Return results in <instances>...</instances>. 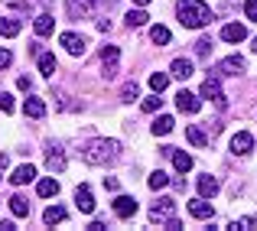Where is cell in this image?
<instances>
[{"mask_svg":"<svg viewBox=\"0 0 257 231\" xmlns=\"http://www.w3.org/2000/svg\"><path fill=\"white\" fill-rule=\"evenodd\" d=\"M13 107H17V101L4 91V94H0V111H4V114H13Z\"/></svg>","mask_w":257,"mask_h":231,"instance_id":"e575fe53","label":"cell"},{"mask_svg":"<svg viewBox=\"0 0 257 231\" xmlns=\"http://www.w3.org/2000/svg\"><path fill=\"white\" fill-rule=\"evenodd\" d=\"M7 166H10V160H7V153H0V179H4V173H7Z\"/></svg>","mask_w":257,"mask_h":231,"instance_id":"ab89813d","label":"cell"},{"mask_svg":"<svg viewBox=\"0 0 257 231\" xmlns=\"http://www.w3.org/2000/svg\"><path fill=\"white\" fill-rule=\"evenodd\" d=\"M199 195L202 199L218 195V179H215V176H199Z\"/></svg>","mask_w":257,"mask_h":231,"instance_id":"ac0fdd59","label":"cell"},{"mask_svg":"<svg viewBox=\"0 0 257 231\" xmlns=\"http://www.w3.org/2000/svg\"><path fill=\"white\" fill-rule=\"evenodd\" d=\"M176 13H179V23L186 30H202V26L212 23V10H208L205 0H179Z\"/></svg>","mask_w":257,"mask_h":231,"instance_id":"7a4b0ae2","label":"cell"},{"mask_svg":"<svg viewBox=\"0 0 257 231\" xmlns=\"http://www.w3.org/2000/svg\"><path fill=\"white\" fill-rule=\"evenodd\" d=\"M163 153H166V156H173V166H176V173H189V169H192V156H189L186 150H176V147H166Z\"/></svg>","mask_w":257,"mask_h":231,"instance_id":"30bf717a","label":"cell"},{"mask_svg":"<svg viewBox=\"0 0 257 231\" xmlns=\"http://www.w3.org/2000/svg\"><path fill=\"white\" fill-rule=\"evenodd\" d=\"M176 215V202L173 199H160L157 205L150 208V221H160V225H163V221H170Z\"/></svg>","mask_w":257,"mask_h":231,"instance_id":"5b68a950","label":"cell"},{"mask_svg":"<svg viewBox=\"0 0 257 231\" xmlns=\"http://www.w3.org/2000/svg\"><path fill=\"white\" fill-rule=\"evenodd\" d=\"M91 13V0H69V17L72 20H82Z\"/></svg>","mask_w":257,"mask_h":231,"instance_id":"ffe728a7","label":"cell"},{"mask_svg":"<svg viewBox=\"0 0 257 231\" xmlns=\"http://www.w3.org/2000/svg\"><path fill=\"white\" fill-rule=\"evenodd\" d=\"M7 4H10V7H17V10H26V7H33L36 0H7Z\"/></svg>","mask_w":257,"mask_h":231,"instance_id":"f35d334b","label":"cell"},{"mask_svg":"<svg viewBox=\"0 0 257 231\" xmlns=\"http://www.w3.org/2000/svg\"><path fill=\"white\" fill-rule=\"evenodd\" d=\"M176 107H179L182 114H195L202 107V98L192 94V91H179V94H176Z\"/></svg>","mask_w":257,"mask_h":231,"instance_id":"9c48e42d","label":"cell"},{"mask_svg":"<svg viewBox=\"0 0 257 231\" xmlns=\"http://www.w3.org/2000/svg\"><path fill=\"white\" fill-rule=\"evenodd\" d=\"M33 26H36V36H49V33L56 30V20H52L49 13H43V17H36V23H33Z\"/></svg>","mask_w":257,"mask_h":231,"instance_id":"603a6c76","label":"cell"},{"mask_svg":"<svg viewBox=\"0 0 257 231\" xmlns=\"http://www.w3.org/2000/svg\"><path fill=\"white\" fill-rule=\"evenodd\" d=\"M244 72V59L241 56H228L218 62V75H241Z\"/></svg>","mask_w":257,"mask_h":231,"instance_id":"7c38bea8","label":"cell"},{"mask_svg":"<svg viewBox=\"0 0 257 231\" xmlns=\"http://www.w3.org/2000/svg\"><path fill=\"white\" fill-rule=\"evenodd\" d=\"M59 43L65 46V52H69V56H85V49H88L85 36H78V33H62V36H59Z\"/></svg>","mask_w":257,"mask_h":231,"instance_id":"277c9868","label":"cell"},{"mask_svg":"<svg viewBox=\"0 0 257 231\" xmlns=\"http://www.w3.org/2000/svg\"><path fill=\"white\" fill-rule=\"evenodd\" d=\"M244 13L251 23H257V0H244Z\"/></svg>","mask_w":257,"mask_h":231,"instance_id":"8d00e7d4","label":"cell"},{"mask_svg":"<svg viewBox=\"0 0 257 231\" xmlns=\"http://www.w3.org/2000/svg\"><path fill=\"white\" fill-rule=\"evenodd\" d=\"M160 104H163V98H160V94H153V98H144V111H147V114H157Z\"/></svg>","mask_w":257,"mask_h":231,"instance_id":"d6a6232c","label":"cell"},{"mask_svg":"<svg viewBox=\"0 0 257 231\" xmlns=\"http://www.w3.org/2000/svg\"><path fill=\"white\" fill-rule=\"evenodd\" d=\"M36 192H39V199H52V195H59V182L52 176H46V179L36 182Z\"/></svg>","mask_w":257,"mask_h":231,"instance_id":"d6986e66","label":"cell"},{"mask_svg":"<svg viewBox=\"0 0 257 231\" xmlns=\"http://www.w3.org/2000/svg\"><path fill=\"white\" fill-rule=\"evenodd\" d=\"M186 137H189V144H192V147H205V144H208L205 131H202V127H195V124L186 127Z\"/></svg>","mask_w":257,"mask_h":231,"instance_id":"d4e9b609","label":"cell"},{"mask_svg":"<svg viewBox=\"0 0 257 231\" xmlns=\"http://www.w3.org/2000/svg\"><path fill=\"white\" fill-rule=\"evenodd\" d=\"M254 52H257V39H254Z\"/></svg>","mask_w":257,"mask_h":231,"instance_id":"7bdbcfd3","label":"cell"},{"mask_svg":"<svg viewBox=\"0 0 257 231\" xmlns=\"http://www.w3.org/2000/svg\"><path fill=\"white\" fill-rule=\"evenodd\" d=\"M150 88L157 94H163L166 88H170V75H166V72H153V75H150Z\"/></svg>","mask_w":257,"mask_h":231,"instance_id":"f546056e","label":"cell"},{"mask_svg":"<svg viewBox=\"0 0 257 231\" xmlns=\"http://www.w3.org/2000/svg\"><path fill=\"white\" fill-rule=\"evenodd\" d=\"M199 98H208L215 107H225L228 104V101H225V91H221V85H218V78H205V81H202Z\"/></svg>","mask_w":257,"mask_h":231,"instance_id":"3957f363","label":"cell"},{"mask_svg":"<svg viewBox=\"0 0 257 231\" xmlns=\"http://www.w3.org/2000/svg\"><path fill=\"white\" fill-rule=\"evenodd\" d=\"M117 150H120V144H117V140L94 137V140H88V144H85L82 160L88 163V166H107V163H114V160H117Z\"/></svg>","mask_w":257,"mask_h":231,"instance_id":"6da1fadb","label":"cell"},{"mask_svg":"<svg viewBox=\"0 0 257 231\" xmlns=\"http://www.w3.org/2000/svg\"><path fill=\"white\" fill-rule=\"evenodd\" d=\"M251 150H254V137H251L247 131H238V134L231 137V153H234V156H247Z\"/></svg>","mask_w":257,"mask_h":231,"instance_id":"ba28073f","label":"cell"},{"mask_svg":"<svg viewBox=\"0 0 257 231\" xmlns=\"http://www.w3.org/2000/svg\"><path fill=\"white\" fill-rule=\"evenodd\" d=\"M221 39H225V43H244V39H247V30L241 23H228L225 30H221Z\"/></svg>","mask_w":257,"mask_h":231,"instance_id":"2e32d148","label":"cell"},{"mask_svg":"<svg viewBox=\"0 0 257 231\" xmlns=\"http://www.w3.org/2000/svg\"><path fill=\"white\" fill-rule=\"evenodd\" d=\"M39 72L46 78H52V72H56V56L52 52H39Z\"/></svg>","mask_w":257,"mask_h":231,"instance_id":"4316f807","label":"cell"},{"mask_svg":"<svg viewBox=\"0 0 257 231\" xmlns=\"http://www.w3.org/2000/svg\"><path fill=\"white\" fill-rule=\"evenodd\" d=\"M150 23V17H147L144 10H131L127 13V26H131V30H137V26H147Z\"/></svg>","mask_w":257,"mask_h":231,"instance_id":"4dcf8cb0","label":"cell"},{"mask_svg":"<svg viewBox=\"0 0 257 231\" xmlns=\"http://www.w3.org/2000/svg\"><path fill=\"white\" fill-rule=\"evenodd\" d=\"M208 52H212V39H199V43H195V56L205 59Z\"/></svg>","mask_w":257,"mask_h":231,"instance_id":"d590c367","label":"cell"},{"mask_svg":"<svg viewBox=\"0 0 257 231\" xmlns=\"http://www.w3.org/2000/svg\"><path fill=\"white\" fill-rule=\"evenodd\" d=\"M189 215L199 218V221H205V218H212V215H215V208H212V202H208V199H195V202H189Z\"/></svg>","mask_w":257,"mask_h":231,"instance_id":"4fadbf2b","label":"cell"},{"mask_svg":"<svg viewBox=\"0 0 257 231\" xmlns=\"http://www.w3.org/2000/svg\"><path fill=\"white\" fill-rule=\"evenodd\" d=\"M23 114L26 118H33V121H39V118H46V104H43V98H26L23 101Z\"/></svg>","mask_w":257,"mask_h":231,"instance_id":"5bb4252c","label":"cell"},{"mask_svg":"<svg viewBox=\"0 0 257 231\" xmlns=\"http://www.w3.org/2000/svg\"><path fill=\"white\" fill-rule=\"evenodd\" d=\"M33 179H36V169H33L30 163L17 166V169H13V176H10V182H13V186H26V182H33Z\"/></svg>","mask_w":257,"mask_h":231,"instance_id":"9a60e30c","label":"cell"},{"mask_svg":"<svg viewBox=\"0 0 257 231\" xmlns=\"http://www.w3.org/2000/svg\"><path fill=\"white\" fill-rule=\"evenodd\" d=\"M10 212L17 215V218H26V215H30V199H26V195H13L10 199Z\"/></svg>","mask_w":257,"mask_h":231,"instance_id":"44dd1931","label":"cell"},{"mask_svg":"<svg viewBox=\"0 0 257 231\" xmlns=\"http://www.w3.org/2000/svg\"><path fill=\"white\" fill-rule=\"evenodd\" d=\"M166 228H170V231H179V228H182V221H179V218H176V215H173V218L166 221Z\"/></svg>","mask_w":257,"mask_h":231,"instance_id":"60d3db41","label":"cell"},{"mask_svg":"<svg viewBox=\"0 0 257 231\" xmlns=\"http://www.w3.org/2000/svg\"><path fill=\"white\" fill-rule=\"evenodd\" d=\"M117 56H120L117 46H104V49H101V62H104V78H114V75H117Z\"/></svg>","mask_w":257,"mask_h":231,"instance_id":"52a82bcc","label":"cell"},{"mask_svg":"<svg viewBox=\"0 0 257 231\" xmlns=\"http://www.w3.org/2000/svg\"><path fill=\"white\" fill-rule=\"evenodd\" d=\"M10 62H13V52L10 49H0V69H10Z\"/></svg>","mask_w":257,"mask_h":231,"instance_id":"74e56055","label":"cell"},{"mask_svg":"<svg viewBox=\"0 0 257 231\" xmlns=\"http://www.w3.org/2000/svg\"><path fill=\"white\" fill-rule=\"evenodd\" d=\"M192 62H189V59H176V62H173V75L176 78H182V81H186V78H192Z\"/></svg>","mask_w":257,"mask_h":231,"instance_id":"cb8c5ba5","label":"cell"},{"mask_svg":"<svg viewBox=\"0 0 257 231\" xmlns=\"http://www.w3.org/2000/svg\"><path fill=\"white\" fill-rule=\"evenodd\" d=\"M150 39H153V43H157V46H166V43H170V39H173V33L166 30L163 23H157V26H153V30H150Z\"/></svg>","mask_w":257,"mask_h":231,"instance_id":"f1b7e54d","label":"cell"},{"mask_svg":"<svg viewBox=\"0 0 257 231\" xmlns=\"http://www.w3.org/2000/svg\"><path fill=\"white\" fill-rule=\"evenodd\" d=\"M173 124H176V121L170 118V114H160V118L153 121V134H157V137H166V134L173 131Z\"/></svg>","mask_w":257,"mask_h":231,"instance_id":"7402d4cb","label":"cell"},{"mask_svg":"<svg viewBox=\"0 0 257 231\" xmlns=\"http://www.w3.org/2000/svg\"><path fill=\"white\" fill-rule=\"evenodd\" d=\"M46 166H49V173H62V169H65V153L59 150V147H49V153H46Z\"/></svg>","mask_w":257,"mask_h":231,"instance_id":"e0dca14e","label":"cell"},{"mask_svg":"<svg viewBox=\"0 0 257 231\" xmlns=\"http://www.w3.org/2000/svg\"><path fill=\"white\" fill-rule=\"evenodd\" d=\"M43 221H46V225H59V221H65V208L62 205H49L43 212Z\"/></svg>","mask_w":257,"mask_h":231,"instance_id":"484cf974","label":"cell"},{"mask_svg":"<svg viewBox=\"0 0 257 231\" xmlns=\"http://www.w3.org/2000/svg\"><path fill=\"white\" fill-rule=\"evenodd\" d=\"M137 94H140L137 81H131V85H124V98H120V101H127V104H131V101H137Z\"/></svg>","mask_w":257,"mask_h":231,"instance_id":"836d02e7","label":"cell"},{"mask_svg":"<svg viewBox=\"0 0 257 231\" xmlns=\"http://www.w3.org/2000/svg\"><path fill=\"white\" fill-rule=\"evenodd\" d=\"M75 205H78V212H85V215L94 212V195H91V189H88V186H78L75 189Z\"/></svg>","mask_w":257,"mask_h":231,"instance_id":"8fae6325","label":"cell"},{"mask_svg":"<svg viewBox=\"0 0 257 231\" xmlns=\"http://www.w3.org/2000/svg\"><path fill=\"white\" fill-rule=\"evenodd\" d=\"M147 186H150V189H166V186H170V176H166L163 169H157V173L147 179Z\"/></svg>","mask_w":257,"mask_h":231,"instance_id":"1f68e13d","label":"cell"},{"mask_svg":"<svg viewBox=\"0 0 257 231\" xmlns=\"http://www.w3.org/2000/svg\"><path fill=\"white\" fill-rule=\"evenodd\" d=\"M17 33H20V20H13V17H4V20H0V36L13 39Z\"/></svg>","mask_w":257,"mask_h":231,"instance_id":"83f0119b","label":"cell"},{"mask_svg":"<svg viewBox=\"0 0 257 231\" xmlns=\"http://www.w3.org/2000/svg\"><path fill=\"white\" fill-rule=\"evenodd\" d=\"M134 4H137V7H147V4H150V0H134Z\"/></svg>","mask_w":257,"mask_h":231,"instance_id":"b9f144b4","label":"cell"},{"mask_svg":"<svg viewBox=\"0 0 257 231\" xmlns=\"http://www.w3.org/2000/svg\"><path fill=\"white\" fill-rule=\"evenodd\" d=\"M114 215L117 218H134L137 215V199L134 195H117L114 199Z\"/></svg>","mask_w":257,"mask_h":231,"instance_id":"8992f818","label":"cell"}]
</instances>
